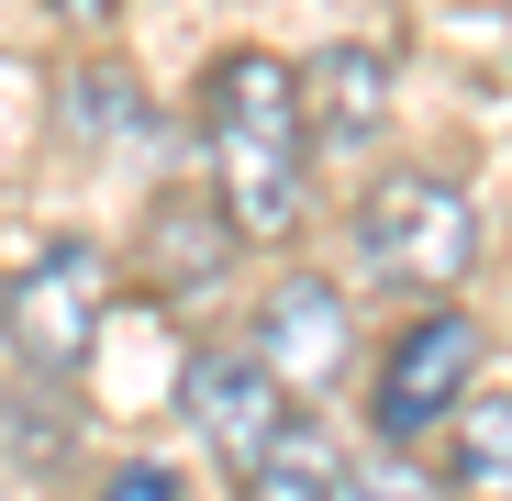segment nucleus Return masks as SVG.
<instances>
[{"label": "nucleus", "instance_id": "2", "mask_svg": "<svg viewBox=\"0 0 512 501\" xmlns=\"http://www.w3.org/2000/svg\"><path fill=\"white\" fill-rule=\"evenodd\" d=\"M479 201L435 167H390V179L357 201V268L379 290H457L479 268Z\"/></svg>", "mask_w": 512, "mask_h": 501}, {"label": "nucleus", "instance_id": "5", "mask_svg": "<svg viewBox=\"0 0 512 501\" xmlns=\"http://www.w3.org/2000/svg\"><path fill=\"white\" fill-rule=\"evenodd\" d=\"M179 412H190V435H201V446H212V457L245 479L256 457H268V446L290 435V412H301V401H290L268 368H256L245 346H201V357L179 368Z\"/></svg>", "mask_w": 512, "mask_h": 501}, {"label": "nucleus", "instance_id": "6", "mask_svg": "<svg viewBox=\"0 0 512 501\" xmlns=\"http://www.w3.org/2000/svg\"><path fill=\"white\" fill-rule=\"evenodd\" d=\"M256 368H268L290 401H312V390H334L346 379V357H357V323H346V290L334 279H279L268 301H256V346H245Z\"/></svg>", "mask_w": 512, "mask_h": 501}, {"label": "nucleus", "instance_id": "7", "mask_svg": "<svg viewBox=\"0 0 512 501\" xmlns=\"http://www.w3.org/2000/svg\"><path fill=\"white\" fill-rule=\"evenodd\" d=\"M390 45H323L312 56V78H301V112H312V145H379V123H390Z\"/></svg>", "mask_w": 512, "mask_h": 501}, {"label": "nucleus", "instance_id": "12", "mask_svg": "<svg viewBox=\"0 0 512 501\" xmlns=\"http://www.w3.org/2000/svg\"><path fill=\"white\" fill-rule=\"evenodd\" d=\"M346 501H446V490L423 479L401 446H379V468H346Z\"/></svg>", "mask_w": 512, "mask_h": 501}, {"label": "nucleus", "instance_id": "10", "mask_svg": "<svg viewBox=\"0 0 512 501\" xmlns=\"http://www.w3.org/2000/svg\"><path fill=\"white\" fill-rule=\"evenodd\" d=\"M245 501H346V457H334V435L312 412H290V435L245 468Z\"/></svg>", "mask_w": 512, "mask_h": 501}, {"label": "nucleus", "instance_id": "3", "mask_svg": "<svg viewBox=\"0 0 512 501\" xmlns=\"http://www.w3.org/2000/svg\"><path fill=\"white\" fill-rule=\"evenodd\" d=\"M101 312H112V245L101 234H45L23 257V279L0 290V334H12V357L45 368V379L90 368Z\"/></svg>", "mask_w": 512, "mask_h": 501}, {"label": "nucleus", "instance_id": "14", "mask_svg": "<svg viewBox=\"0 0 512 501\" xmlns=\"http://www.w3.org/2000/svg\"><path fill=\"white\" fill-rule=\"evenodd\" d=\"M45 12H56V23H112L123 0H45Z\"/></svg>", "mask_w": 512, "mask_h": 501}, {"label": "nucleus", "instance_id": "8", "mask_svg": "<svg viewBox=\"0 0 512 501\" xmlns=\"http://www.w3.org/2000/svg\"><path fill=\"white\" fill-rule=\"evenodd\" d=\"M446 501H512V390H468L446 412Z\"/></svg>", "mask_w": 512, "mask_h": 501}, {"label": "nucleus", "instance_id": "9", "mask_svg": "<svg viewBox=\"0 0 512 501\" xmlns=\"http://www.w3.org/2000/svg\"><path fill=\"white\" fill-rule=\"evenodd\" d=\"M223 257H234V223L223 212H201V201H156V223H145V279L156 290H212L223 279Z\"/></svg>", "mask_w": 512, "mask_h": 501}, {"label": "nucleus", "instance_id": "4", "mask_svg": "<svg viewBox=\"0 0 512 501\" xmlns=\"http://www.w3.org/2000/svg\"><path fill=\"white\" fill-rule=\"evenodd\" d=\"M479 390V323L468 312H423L390 334V357H379V446H423V435H446V412Z\"/></svg>", "mask_w": 512, "mask_h": 501}, {"label": "nucleus", "instance_id": "11", "mask_svg": "<svg viewBox=\"0 0 512 501\" xmlns=\"http://www.w3.org/2000/svg\"><path fill=\"white\" fill-rule=\"evenodd\" d=\"M145 101H134V78H112V67H78V145H101L112 123H134Z\"/></svg>", "mask_w": 512, "mask_h": 501}, {"label": "nucleus", "instance_id": "1", "mask_svg": "<svg viewBox=\"0 0 512 501\" xmlns=\"http://www.w3.org/2000/svg\"><path fill=\"white\" fill-rule=\"evenodd\" d=\"M201 145H212V190L234 234H290L312 190V112H301V67L268 45H234L201 78Z\"/></svg>", "mask_w": 512, "mask_h": 501}, {"label": "nucleus", "instance_id": "13", "mask_svg": "<svg viewBox=\"0 0 512 501\" xmlns=\"http://www.w3.org/2000/svg\"><path fill=\"white\" fill-rule=\"evenodd\" d=\"M101 501H179V479H167V468H123Z\"/></svg>", "mask_w": 512, "mask_h": 501}]
</instances>
